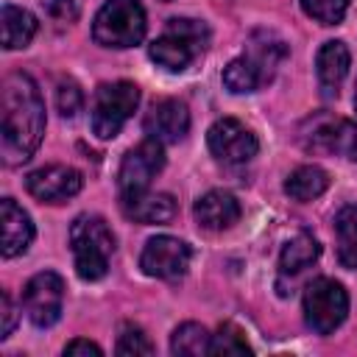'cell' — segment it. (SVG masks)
Listing matches in <instances>:
<instances>
[{
    "mask_svg": "<svg viewBox=\"0 0 357 357\" xmlns=\"http://www.w3.org/2000/svg\"><path fill=\"white\" fill-rule=\"evenodd\" d=\"M70 248L75 259V273L84 282H98L109 271L114 254V234L100 215H78L70 226Z\"/></svg>",
    "mask_w": 357,
    "mask_h": 357,
    "instance_id": "2",
    "label": "cell"
},
{
    "mask_svg": "<svg viewBox=\"0 0 357 357\" xmlns=\"http://www.w3.org/2000/svg\"><path fill=\"white\" fill-rule=\"evenodd\" d=\"M335 240L340 265L349 271L357 268V204H349L335 215Z\"/></svg>",
    "mask_w": 357,
    "mask_h": 357,
    "instance_id": "22",
    "label": "cell"
},
{
    "mask_svg": "<svg viewBox=\"0 0 357 357\" xmlns=\"http://www.w3.org/2000/svg\"><path fill=\"white\" fill-rule=\"evenodd\" d=\"M310 126L312 131L304 134V145L310 151H329V153H340L357 162V123L321 114L310 120Z\"/></svg>",
    "mask_w": 357,
    "mask_h": 357,
    "instance_id": "11",
    "label": "cell"
},
{
    "mask_svg": "<svg viewBox=\"0 0 357 357\" xmlns=\"http://www.w3.org/2000/svg\"><path fill=\"white\" fill-rule=\"evenodd\" d=\"M64 354L67 357H78V354H84V357H100L103 354V349L98 346V343H92V340H84V337H75V340H70L67 346H64Z\"/></svg>",
    "mask_w": 357,
    "mask_h": 357,
    "instance_id": "30",
    "label": "cell"
},
{
    "mask_svg": "<svg viewBox=\"0 0 357 357\" xmlns=\"http://www.w3.org/2000/svg\"><path fill=\"white\" fill-rule=\"evenodd\" d=\"M209 340H212V335L206 332V326L187 321V324L173 329L170 351L178 357H201V354H209Z\"/></svg>",
    "mask_w": 357,
    "mask_h": 357,
    "instance_id": "24",
    "label": "cell"
},
{
    "mask_svg": "<svg viewBox=\"0 0 357 357\" xmlns=\"http://www.w3.org/2000/svg\"><path fill=\"white\" fill-rule=\"evenodd\" d=\"M162 3H170V0H162Z\"/></svg>",
    "mask_w": 357,
    "mask_h": 357,
    "instance_id": "33",
    "label": "cell"
},
{
    "mask_svg": "<svg viewBox=\"0 0 357 357\" xmlns=\"http://www.w3.org/2000/svg\"><path fill=\"white\" fill-rule=\"evenodd\" d=\"M165 167V151L162 142L156 139H142L139 145H134L117 170V184L120 192H134V190H148V184L153 181V176Z\"/></svg>",
    "mask_w": 357,
    "mask_h": 357,
    "instance_id": "10",
    "label": "cell"
},
{
    "mask_svg": "<svg viewBox=\"0 0 357 357\" xmlns=\"http://www.w3.org/2000/svg\"><path fill=\"white\" fill-rule=\"evenodd\" d=\"M206 45H209L206 22L176 17V20H167L165 33L151 42L148 53L159 67H165L170 73H184L195 61V56H201V50Z\"/></svg>",
    "mask_w": 357,
    "mask_h": 357,
    "instance_id": "3",
    "label": "cell"
},
{
    "mask_svg": "<svg viewBox=\"0 0 357 357\" xmlns=\"http://www.w3.org/2000/svg\"><path fill=\"white\" fill-rule=\"evenodd\" d=\"M298 3L304 14L321 25H337L349 11V0H298Z\"/></svg>",
    "mask_w": 357,
    "mask_h": 357,
    "instance_id": "26",
    "label": "cell"
},
{
    "mask_svg": "<svg viewBox=\"0 0 357 357\" xmlns=\"http://www.w3.org/2000/svg\"><path fill=\"white\" fill-rule=\"evenodd\" d=\"M206 142L215 159L226 162V165H243L248 159L257 156L259 142L254 137L251 128H245L240 120L234 117H220L209 126L206 131Z\"/></svg>",
    "mask_w": 357,
    "mask_h": 357,
    "instance_id": "9",
    "label": "cell"
},
{
    "mask_svg": "<svg viewBox=\"0 0 357 357\" xmlns=\"http://www.w3.org/2000/svg\"><path fill=\"white\" fill-rule=\"evenodd\" d=\"M22 307L33 326L39 329L53 326L64 307V279L53 271H42L31 276L22 290Z\"/></svg>",
    "mask_w": 357,
    "mask_h": 357,
    "instance_id": "7",
    "label": "cell"
},
{
    "mask_svg": "<svg viewBox=\"0 0 357 357\" xmlns=\"http://www.w3.org/2000/svg\"><path fill=\"white\" fill-rule=\"evenodd\" d=\"M117 354L126 357H137V354H153V343L148 340V335L137 326V324H123L120 335H117Z\"/></svg>",
    "mask_w": 357,
    "mask_h": 357,
    "instance_id": "27",
    "label": "cell"
},
{
    "mask_svg": "<svg viewBox=\"0 0 357 357\" xmlns=\"http://www.w3.org/2000/svg\"><path fill=\"white\" fill-rule=\"evenodd\" d=\"M120 209L128 220L137 223H167L176 215V201L170 192L134 190V192H120Z\"/></svg>",
    "mask_w": 357,
    "mask_h": 357,
    "instance_id": "14",
    "label": "cell"
},
{
    "mask_svg": "<svg viewBox=\"0 0 357 357\" xmlns=\"http://www.w3.org/2000/svg\"><path fill=\"white\" fill-rule=\"evenodd\" d=\"M0 229H3V248H0L3 257H17L28 251L33 240V223L14 198L0 201Z\"/></svg>",
    "mask_w": 357,
    "mask_h": 357,
    "instance_id": "16",
    "label": "cell"
},
{
    "mask_svg": "<svg viewBox=\"0 0 357 357\" xmlns=\"http://www.w3.org/2000/svg\"><path fill=\"white\" fill-rule=\"evenodd\" d=\"M139 103V86L131 81L100 84L92 103V131L98 139H114Z\"/></svg>",
    "mask_w": 357,
    "mask_h": 357,
    "instance_id": "6",
    "label": "cell"
},
{
    "mask_svg": "<svg viewBox=\"0 0 357 357\" xmlns=\"http://www.w3.org/2000/svg\"><path fill=\"white\" fill-rule=\"evenodd\" d=\"M195 220L206 231H223L231 229L240 220V201L226 190H209L195 201Z\"/></svg>",
    "mask_w": 357,
    "mask_h": 357,
    "instance_id": "15",
    "label": "cell"
},
{
    "mask_svg": "<svg viewBox=\"0 0 357 357\" xmlns=\"http://www.w3.org/2000/svg\"><path fill=\"white\" fill-rule=\"evenodd\" d=\"M354 109H357V92H354Z\"/></svg>",
    "mask_w": 357,
    "mask_h": 357,
    "instance_id": "32",
    "label": "cell"
},
{
    "mask_svg": "<svg viewBox=\"0 0 357 357\" xmlns=\"http://www.w3.org/2000/svg\"><path fill=\"white\" fill-rule=\"evenodd\" d=\"M145 8L139 0H106L92 22V39L103 47H134L145 36Z\"/></svg>",
    "mask_w": 357,
    "mask_h": 357,
    "instance_id": "4",
    "label": "cell"
},
{
    "mask_svg": "<svg viewBox=\"0 0 357 357\" xmlns=\"http://www.w3.org/2000/svg\"><path fill=\"white\" fill-rule=\"evenodd\" d=\"M81 106H84V92H81V86H78L73 78L59 81V86H56V109H59V114H61V117H75V114L81 112Z\"/></svg>",
    "mask_w": 357,
    "mask_h": 357,
    "instance_id": "28",
    "label": "cell"
},
{
    "mask_svg": "<svg viewBox=\"0 0 357 357\" xmlns=\"http://www.w3.org/2000/svg\"><path fill=\"white\" fill-rule=\"evenodd\" d=\"M209 354L215 357H234V354H251V346L243 335L240 326L234 324H220L218 332L209 340Z\"/></svg>",
    "mask_w": 357,
    "mask_h": 357,
    "instance_id": "25",
    "label": "cell"
},
{
    "mask_svg": "<svg viewBox=\"0 0 357 357\" xmlns=\"http://www.w3.org/2000/svg\"><path fill=\"white\" fill-rule=\"evenodd\" d=\"M0 310H3V326H0V337H8L14 324H17V310L11 304V296L8 293H0Z\"/></svg>",
    "mask_w": 357,
    "mask_h": 357,
    "instance_id": "31",
    "label": "cell"
},
{
    "mask_svg": "<svg viewBox=\"0 0 357 357\" xmlns=\"http://www.w3.org/2000/svg\"><path fill=\"white\" fill-rule=\"evenodd\" d=\"M142 128L156 142H178L190 131V112L176 98H162L151 106V112L142 120Z\"/></svg>",
    "mask_w": 357,
    "mask_h": 357,
    "instance_id": "13",
    "label": "cell"
},
{
    "mask_svg": "<svg viewBox=\"0 0 357 357\" xmlns=\"http://www.w3.org/2000/svg\"><path fill=\"white\" fill-rule=\"evenodd\" d=\"M265 84L262 73L257 70V64L248 59V56H237L226 64L223 70V86L234 95H248V92H257L259 86Z\"/></svg>",
    "mask_w": 357,
    "mask_h": 357,
    "instance_id": "23",
    "label": "cell"
},
{
    "mask_svg": "<svg viewBox=\"0 0 357 357\" xmlns=\"http://www.w3.org/2000/svg\"><path fill=\"white\" fill-rule=\"evenodd\" d=\"M0 28H3V47L6 50H20L25 47L33 33H36V17L28 8L6 3L0 8Z\"/></svg>",
    "mask_w": 357,
    "mask_h": 357,
    "instance_id": "19",
    "label": "cell"
},
{
    "mask_svg": "<svg viewBox=\"0 0 357 357\" xmlns=\"http://www.w3.org/2000/svg\"><path fill=\"white\" fill-rule=\"evenodd\" d=\"M190 259H192V251L184 240L170 234H156L145 243L139 254V268L145 276H153V279H178L187 273Z\"/></svg>",
    "mask_w": 357,
    "mask_h": 357,
    "instance_id": "8",
    "label": "cell"
},
{
    "mask_svg": "<svg viewBox=\"0 0 357 357\" xmlns=\"http://www.w3.org/2000/svg\"><path fill=\"white\" fill-rule=\"evenodd\" d=\"M318 257H321V243L312 234L301 231V234H296L293 240L284 243V248L279 254V271L282 273H298L307 265H312Z\"/></svg>",
    "mask_w": 357,
    "mask_h": 357,
    "instance_id": "21",
    "label": "cell"
},
{
    "mask_svg": "<svg viewBox=\"0 0 357 357\" xmlns=\"http://www.w3.org/2000/svg\"><path fill=\"white\" fill-rule=\"evenodd\" d=\"M45 134V100L28 73H11L0 89V156L22 165L33 156Z\"/></svg>",
    "mask_w": 357,
    "mask_h": 357,
    "instance_id": "1",
    "label": "cell"
},
{
    "mask_svg": "<svg viewBox=\"0 0 357 357\" xmlns=\"http://www.w3.org/2000/svg\"><path fill=\"white\" fill-rule=\"evenodd\" d=\"M326 187H329V173L324 167H318V165H301L284 181V192L293 201H301V204L315 201L318 195L326 192Z\"/></svg>",
    "mask_w": 357,
    "mask_h": 357,
    "instance_id": "20",
    "label": "cell"
},
{
    "mask_svg": "<svg viewBox=\"0 0 357 357\" xmlns=\"http://www.w3.org/2000/svg\"><path fill=\"white\" fill-rule=\"evenodd\" d=\"M245 56L257 64V70L262 73V78H265V84H268V81L273 78L276 67L282 64V59L287 56V47H284V42H282L273 31H254Z\"/></svg>",
    "mask_w": 357,
    "mask_h": 357,
    "instance_id": "18",
    "label": "cell"
},
{
    "mask_svg": "<svg viewBox=\"0 0 357 357\" xmlns=\"http://www.w3.org/2000/svg\"><path fill=\"white\" fill-rule=\"evenodd\" d=\"M349 64H351V53H349L346 42L332 39V42L321 45V50L315 56V73H318L321 89L326 95H337V89L349 73Z\"/></svg>",
    "mask_w": 357,
    "mask_h": 357,
    "instance_id": "17",
    "label": "cell"
},
{
    "mask_svg": "<svg viewBox=\"0 0 357 357\" xmlns=\"http://www.w3.org/2000/svg\"><path fill=\"white\" fill-rule=\"evenodd\" d=\"M25 184H28V192L36 201L61 204V201L73 198L75 192H81L84 176L75 167H67V165H45V167L28 173Z\"/></svg>",
    "mask_w": 357,
    "mask_h": 357,
    "instance_id": "12",
    "label": "cell"
},
{
    "mask_svg": "<svg viewBox=\"0 0 357 357\" xmlns=\"http://www.w3.org/2000/svg\"><path fill=\"white\" fill-rule=\"evenodd\" d=\"M47 14L56 20V22H73L78 17V6L75 0H47Z\"/></svg>",
    "mask_w": 357,
    "mask_h": 357,
    "instance_id": "29",
    "label": "cell"
},
{
    "mask_svg": "<svg viewBox=\"0 0 357 357\" xmlns=\"http://www.w3.org/2000/svg\"><path fill=\"white\" fill-rule=\"evenodd\" d=\"M301 310H304V324L315 335H332L349 315V293L340 282L329 276H318L304 287Z\"/></svg>",
    "mask_w": 357,
    "mask_h": 357,
    "instance_id": "5",
    "label": "cell"
}]
</instances>
